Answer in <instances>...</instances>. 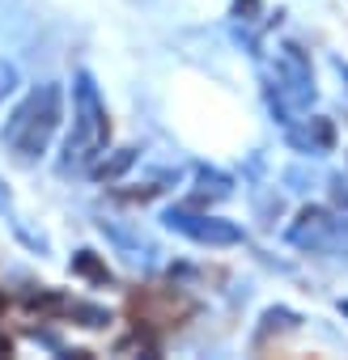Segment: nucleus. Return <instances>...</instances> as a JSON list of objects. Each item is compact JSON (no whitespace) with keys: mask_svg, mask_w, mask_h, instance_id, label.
<instances>
[{"mask_svg":"<svg viewBox=\"0 0 348 360\" xmlns=\"http://www.w3.org/2000/svg\"><path fill=\"white\" fill-rule=\"evenodd\" d=\"M0 309H5V297H0Z\"/></svg>","mask_w":348,"mask_h":360,"instance_id":"2","label":"nucleus"},{"mask_svg":"<svg viewBox=\"0 0 348 360\" xmlns=\"http://www.w3.org/2000/svg\"><path fill=\"white\" fill-rule=\"evenodd\" d=\"M56 119H60V98H56V89L35 94V98H30V106H26V110L13 119V127H9V140H13L18 157H35V153L47 144V136H51Z\"/></svg>","mask_w":348,"mask_h":360,"instance_id":"1","label":"nucleus"}]
</instances>
